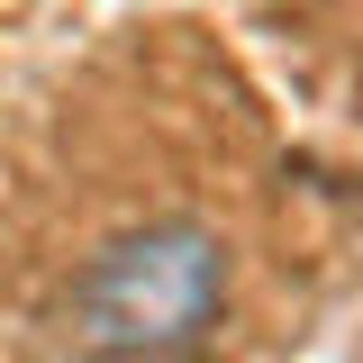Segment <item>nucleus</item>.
Here are the masks:
<instances>
[{"label":"nucleus","instance_id":"1","mask_svg":"<svg viewBox=\"0 0 363 363\" xmlns=\"http://www.w3.org/2000/svg\"><path fill=\"white\" fill-rule=\"evenodd\" d=\"M227 318V236L200 218H145L73 272V345L100 363H173Z\"/></svg>","mask_w":363,"mask_h":363}]
</instances>
